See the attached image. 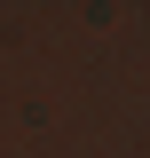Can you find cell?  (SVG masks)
<instances>
[]
</instances>
